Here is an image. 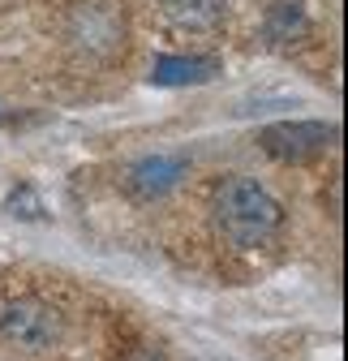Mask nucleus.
I'll return each mask as SVG.
<instances>
[{
    "mask_svg": "<svg viewBox=\"0 0 348 361\" xmlns=\"http://www.w3.org/2000/svg\"><path fill=\"white\" fill-rule=\"evenodd\" d=\"M69 39L82 43L91 56H104V52H112L116 43L125 39V18L116 13L112 0H82V5H73Z\"/></svg>",
    "mask_w": 348,
    "mask_h": 361,
    "instance_id": "obj_4",
    "label": "nucleus"
},
{
    "mask_svg": "<svg viewBox=\"0 0 348 361\" xmlns=\"http://www.w3.org/2000/svg\"><path fill=\"white\" fill-rule=\"evenodd\" d=\"M215 73H220L215 56H159L151 69V82L155 86H198V82H211Z\"/></svg>",
    "mask_w": 348,
    "mask_h": 361,
    "instance_id": "obj_7",
    "label": "nucleus"
},
{
    "mask_svg": "<svg viewBox=\"0 0 348 361\" xmlns=\"http://www.w3.org/2000/svg\"><path fill=\"white\" fill-rule=\"evenodd\" d=\"M211 215H215L220 237L237 250L267 245L284 224V207L271 198L267 185H258L254 176H228L211 198Z\"/></svg>",
    "mask_w": 348,
    "mask_h": 361,
    "instance_id": "obj_1",
    "label": "nucleus"
},
{
    "mask_svg": "<svg viewBox=\"0 0 348 361\" xmlns=\"http://www.w3.org/2000/svg\"><path fill=\"white\" fill-rule=\"evenodd\" d=\"M306 30H310L306 5H301V0H275L271 13H267V39L275 48H288V43H297Z\"/></svg>",
    "mask_w": 348,
    "mask_h": 361,
    "instance_id": "obj_8",
    "label": "nucleus"
},
{
    "mask_svg": "<svg viewBox=\"0 0 348 361\" xmlns=\"http://www.w3.org/2000/svg\"><path fill=\"white\" fill-rule=\"evenodd\" d=\"M65 314L43 297H18L0 305V353L18 361H48L65 348Z\"/></svg>",
    "mask_w": 348,
    "mask_h": 361,
    "instance_id": "obj_2",
    "label": "nucleus"
},
{
    "mask_svg": "<svg viewBox=\"0 0 348 361\" xmlns=\"http://www.w3.org/2000/svg\"><path fill=\"white\" fill-rule=\"evenodd\" d=\"M155 5H159V18L181 35H206L228 13V0H155Z\"/></svg>",
    "mask_w": 348,
    "mask_h": 361,
    "instance_id": "obj_5",
    "label": "nucleus"
},
{
    "mask_svg": "<svg viewBox=\"0 0 348 361\" xmlns=\"http://www.w3.org/2000/svg\"><path fill=\"white\" fill-rule=\"evenodd\" d=\"M181 176H185V159L181 155H147V159H138L125 172V185L138 198H159V194H168L172 185H177Z\"/></svg>",
    "mask_w": 348,
    "mask_h": 361,
    "instance_id": "obj_6",
    "label": "nucleus"
},
{
    "mask_svg": "<svg viewBox=\"0 0 348 361\" xmlns=\"http://www.w3.org/2000/svg\"><path fill=\"white\" fill-rule=\"evenodd\" d=\"M335 138V125L327 121H280V125H267L263 133H258V142H263L267 155L275 159H314L331 147Z\"/></svg>",
    "mask_w": 348,
    "mask_h": 361,
    "instance_id": "obj_3",
    "label": "nucleus"
}]
</instances>
